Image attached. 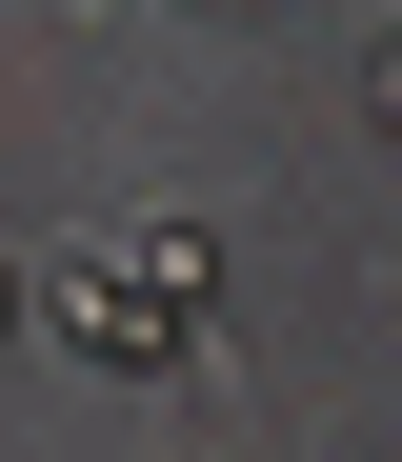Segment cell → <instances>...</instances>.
<instances>
[{"instance_id":"obj_2","label":"cell","mask_w":402,"mask_h":462,"mask_svg":"<svg viewBox=\"0 0 402 462\" xmlns=\"http://www.w3.org/2000/svg\"><path fill=\"white\" fill-rule=\"evenodd\" d=\"M362 121H382V141H402V21H382V41H362Z\"/></svg>"},{"instance_id":"obj_3","label":"cell","mask_w":402,"mask_h":462,"mask_svg":"<svg viewBox=\"0 0 402 462\" xmlns=\"http://www.w3.org/2000/svg\"><path fill=\"white\" fill-rule=\"evenodd\" d=\"M21 322H41V301H21V242H0V342H21Z\"/></svg>"},{"instance_id":"obj_4","label":"cell","mask_w":402,"mask_h":462,"mask_svg":"<svg viewBox=\"0 0 402 462\" xmlns=\"http://www.w3.org/2000/svg\"><path fill=\"white\" fill-rule=\"evenodd\" d=\"M182 21H262V0H182Z\"/></svg>"},{"instance_id":"obj_1","label":"cell","mask_w":402,"mask_h":462,"mask_svg":"<svg viewBox=\"0 0 402 462\" xmlns=\"http://www.w3.org/2000/svg\"><path fill=\"white\" fill-rule=\"evenodd\" d=\"M201 282H221V242H201L182 201H141V221H101V242H61L41 322L101 362V382H182L201 362Z\"/></svg>"}]
</instances>
